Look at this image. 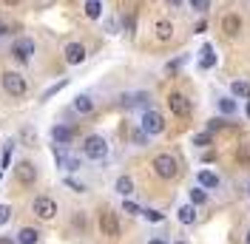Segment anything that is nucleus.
Returning a JSON list of instances; mask_svg holds the SVG:
<instances>
[{"label": "nucleus", "mask_w": 250, "mask_h": 244, "mask_svg": "<svg viewBox=\"0 0 250 244\" xmlns=\"http://www.w3.org/2000/svg\"><path fill=\"white\" fill-rule=\"evenodd\" d=\"M0 85H3V91L9 94V97H15V100H20V97L29 94V82H26V77L17 74V71H3Z\"/></svg>", "instance_id": "1"}, {"label": "nucleus", "mask_w": 250, "mask_h": 244, "mask_svg": "<svg viewBox=\"0 0 250 244\" xmlns=\"http://www.w3.org/2000/svg\"><path fill=\"white\" fill-rule=\"evenodd\" d=\"M151 165H154V173L159 179H176L179 176V162L173 153H156Z\"/></svg>", "instance_id": "2"}, {"label": "nucleus", "mask_w": 250, "mask_h": 244, "mask_svg": "<svg viewBox=\"0 0 250 244\" xmlns=\"http://www.w3.org/2000/svg\"><path fill=\"white\" fill-rule=\"evenodd\" d=\"M140 128L148 137H159V134L165 131V117H162L159 111H154V108H145L142 117H140Z\"/></svg>", "instance_id": "3"}, {"label": "nucleus", "mask_w": 250, "mask_h": 244, "mask_svg": "<svg viewBox=\"0 0 250 244\" xmlns=\"http://www.w3.org/2000/svg\"><path fill=\"white\" fill-rule=\"evenodd\" d=\"M83 156H85V159H94V162L105 159V156H108V142L100 137V134L85 137V142H83Z\"/></svg>", "instance_id": "4"}, {"label": "nucleus", "mask_w": 250, "mask_h": 244, "mask_svg": "<svg viewBox=\"0 0 250 244\" xmlns=\"http://www.w3.org/2000/svg\"><path fill=\"white\" fill-rule=\"evenodd\" d=\"M31 213L37 216V219H43V222H51L57 216V202L51 196H37L31 202Z\"/></svg>", "instance_id": "5"}, {"label": "nucleus", "mask_w": 250, "mask_h": 244, "mask_svg": "<svg viewBox=\"0 0 250 244\" xmlns=\"http://www.w3.org/2000/svg\"><path fill=\"white\" fill-rule=\"evenodd\" d=\"M15 179H17L20 184L31 187V184L37 182V165H34V162H29V159H17V165H15Z\"/></svg>", "instance_id": "6"}, {"label": "nucleus", "mask_w": 250, "mask_h": 244, "mask_svg": "<svg viewBox=\"0 0 250 244\" xmlns=\"http://www.w3.org/2000/svg\"><path fill=\"white\" fill-rule=\"evenodd\" d=\"M12 57L17 62H31V57H34V40L31 37H17L12 43Z\"/></svg>", "instance_id": "7"}, {"label": "nucleus", "mask_w": 250, "mask_h": 244, "mask_svg": "<svg viewBox=\"0 0 250 244\" xmlns=\"http://www.w3.org/2000/svg\"><path fill=\"white\" fill-rule=\"evenodd\" d=\"M100 230H103V236H108V239H117L120 236V219L114 210H103L100 213Z\"/></svg>", "instance_id": "8"}, {"label": "nucleus", "mask_w": 250, "mask_h": 244, "mask_svg": "<svg viewBox=\"0 0 250 244\" xmlns=\"http://www.w3.org/2000/svg\"><path fill=\"white\" fill-rule=\"evenodd\" d=\"M62 57L68 65H80V62H85V46L83 43H65L62 46Z\"/></svg>", "instance_id": "9"}, {"label": "nucleus", "mask_w": 250, "mask_h": 244, "mask_svg": "<svg viewBox=\"0 0 250 244\" xmlns=\"http://www.w3.org/2000/svg\"><path fill=\"white\" fill-rule=\"evenodd\" d=\"M168 108H171L176 117H182V120L190 114V102H188L185 94H171V97H168Z\"/></svg>", "instance_id": "10"}, {"label": "nucleus", "mask_w": 250, "mask_h": 244, "mask_svg": "<svg viewBox=\"0 0 250 244\" xmlns=\"http://www.w3.org/2000/svg\"><path fill=\"white\" fill-rule=\"evenodd\" d=\"M51 139H54V145H71L74 128H71V125H54V128H51Z\"/></svg>", "instance_id": "11"}, {"label": "nucleus", "mask_w": 250, "mask_h": 244, "mask_svg": "<svg viewBox=\"0 0 250 244\" xmlns=\"http://www.w3.org/2000/svg\"><path fill=\"white\" fill-rule=\"evenodd\" d=\"M17 142H20L23 148H37V145H40V139H37V131H34L31 125H23V128L17 131Z\"/></svg>", "instance_id": "12"}, {"label": "nucleus", "mask_w": 250, "mask_h": 244, "mask_svg": "<svg viewBox=\"0 0 250 244\" xmlns=\"http://www.w3.org/2000/svg\"><path fill=\"white\" fill-rule=\"evenodd\" d=\"M213 65H216V51H213L210 43H205V46L199 48V68L208 71V68H213Z\"/></svg>", "instance_id": "13"}, {"label": "nucleus", "mask_w": 250, "mask_h": 244, "mask_svg": "<svg viewBox=\"0 0 250 244\" xmlns=\"http://www.w3.org/2000/svg\"><path fill=\"white\" fill-rule=\"evenodd\" d=\"M15 242L17 244H40V230L20 227V230H17V236H15Z\"/></svg>", "instance_id": "14"}, {"label": "nucleus", "mask_w": 250, "mask_h": 244, "mask_svg": "<svg viewBox=\"0 0 250 244\" xmlns=\"http://www.w3.org/2000/svg\"><path fill=\"white\" fill-rule=\"evenodd\" d=\"M196 179H199V187H205V190H216L219 187V176L213 170H199Z\"/></svg>", "instance_id": "15"}, {"label": "nucleus", "mask_w": 250, "mask_h": 244, "mask_svg": "<svg viewBox=\"0 0 250 244\" xmlns=\"http://www.w3.org/2000/svg\"><path fill=\"white\" fill-rule=\"evenodd\" d=\"M154 34H156V40H162V43H168L173 37V23L171 20H159L154 26Z\"/></svg>", "instance_id": "16"}, {"label": "nucleus", "mask_w": 250, "mask_h": 244, "mask_svg": "<svg viewBox=\"0 0 250 244\" xmlns=\"http://www.w3.org/2000/svg\"><path fill=\"white\" fill-rule=\"evenodd\" d=\"M222 29H225V34H239L242 31V20H239V15H225L222 17Z\"/></svg>", "instance_id": "17"}, {"label": "nucleus", "mask_w": 250, "mask_h": 244, "mask_svg": "<svg viewBox=\"0 0 250 244\" xmlns=\"http://www.w3.org/2000/svg\"><path fill=\"white\" fill-rule=\"evenodd\" d=\"M176 219H179V224H193L196 222V204H182L176 210Z\"/></svg>", "instance_id": "18"}, {"label": "nucleus", "mask_w": 250, "mask_h": 244, "mask_svg": "<svg viewBox=\"0 0 250 244\" xmlns=\"http://www.w3.org/2000/svg\"><path fill=\"white\" fill-rule=\"evenodd\" d=\"M74 111H77V114H91L94 100L88 97V94H77V97H74Z\"/></svg>", "instance_id": "19"}, {"label": "nucleus", "mask_w": 250, "mask_h": 244, "mask_svg": "<svg viewBox=\"0 0 250 244\" xmlns=\"http://www.w3.org/2000/svg\"><path fill=\"white\" fill-rule=\"evenodd\" d=\"M114 190H117V193H120V196H131V193H134V179H131V176H120V179H117V182H114Z\"/></svg>", "instance_id": "20"}, {"label": "nucleus", "mask_w": 250, "mask_h": 244, "mask_svg": "<svg viewBox=\"0 0 250 244\" xmlns=\"http://www.w3.org/2000/svg\"><path fill=\"white\" fill-rule=\"evenodd\" d=\"M230 94L239 100H250V85L245 80H236V82H230Z\"/></svg>", "instance_id": "21"}, {"label": "nucleus", "mask_w": 250, "mask_h": 244, "mask_svg": "<svg viewBox=\"0 0 250 244\" xmlns=\"http://www.w3.org/2000/svg\"><path fill=\"white\" fill-rule=\"evenodd\" d=\"M85 17L88 20H100L103 17V3L100 0H85Z\"/></svg>", "instance_id": "22"}, {"label": "nucleus", "mask_w": 250, "mask_h": 244, "mask_svg": "<svg viewBox=\"0 0 250 244\" xmlns=\"http://www.w3.org/2000/svg\"><path fill=\"white\" fill-rule=\"evenodd\" d=\"M219 111H222L225 117H233L236 111H239V105H236V100H230V97H222V100H219Z\"/></svg>", "instance_id": "23"}, {"label": "nucleus", "mask_w": 250, "mask_h": 244, "mask_svg": "<svg viewBox=\"0 0 250 244\" xmlns=\"http://www.w3.org/2000/svg\"><path fill=\"white\" fill-rule=\"evenodd\" d=\"M190 204H196V207H199V204H208V190L199 187V184L190 187Z\"/></svg>", "instance_id": "24"}, {"label": "nucleus", "mask_w": 250, "mask_h": 244, "mask_svg": "<svg viewBox=\"0 0 250 244\" xmlns=\"http://www.w3.org/2000/svg\"><path fill=\"white\" fill-rule=\"evenodd\" d=\"M210 142H213V134H210V131H202V134L193 137V145H196V148H208Z\"/></svg>", "instance_id": "25"}, {"label": "nucleus", "mask_w": 250, "mask_h": 244, "mask_svg": "<svg viewBox=\"0 0 250 244\" xmlns=\"http://www.w3.org/2000/svg\"><path fill=\"white\" fill-rule=\"evenodd\" d=\"M17 31V26L12 23V20H6V17H0V37H12Z\"/></svg>", "instance_id": "26"}, {"label": "nucleus", "mask_w": 250, "mask_h": 244, "mask_svg": "<svg viewBox=\"0 0 250 244\" xmlns=\"http://www.w3.org/2000/svg\"><path fill=\"white\" fill-rule=\"evenodd\" d=\"M12 148H15V142H12V139H6V145H3V159H0V165H3V168H9V162H12Z\"/></svg>", "instance_id": "27"}, {"label": "nucleus", "mask_w": 250, "mask_h": 244, "mask_svg": "<svg viewBox=\"0 0 250 244\" xmlns=\"http://www.w3.org/2000/svg\"><path fill=\"white\" fill-rule=\"evenodd\" d=\"M65 187H71L74 193H85V190H88V187L80 182V179H74V176H65Z\"/></svg>", "instance_id": "28"}, {"label": "nucleus", "mask_w": 250, "mask_h": 244, "mask_svg": "<svg viewBox=\"0 0 250 244\" xmlns=\"http://www.w3.org/2000/svg\"><path fill=\"white\" fill-rule=\"evenodd\" d=\"M142 216L151 222V224H159L162 219H165V213H159V210H154V207H148V210H142Z\"/></svg>", "instance_id": "29"}, {"label": "nucleus", "mask_w": 250, "mask_h": 244, "mask_svg": "<svg viewBox=\"0 0 250 244\" xmlns=\"http://www.w3.org/2000/svg\"><path fill=\"white\" fill-rule=\"evenodd\" d=\"M188 3H190V9L199 12V15H205V12L210 9V0H188Z\"/></svg>", "instance_id": "30"}, {"label": "nucleus", "mask_w": 250, "mask_h": 244, "mask_svg": "<svg viewBox=\"0 0 250 244\" xmlns=\"http://www.w3.org/2000/svg\"><path fill=\"white\" fill-rule=\"evenodd\" d=\"M185 62H188V57L182 54V57H176V60H171V62H168V65H165V71H168V74H173V71H179V68H182Z\"/></svg>", "instance_id": "31"}, {"label": "nucleus", "mask_w": 250, "mask_h": 244, "mask_svg": "<svg viewBox=\"0 0 250 244\" xmlns=\"http://www.w3.org/2000/svg\"><path fill=\"white\" fill-rule=\"evenodd\" d=\"M123 210H125L128 216H140V213H142L140 204H137V202H131V199H125V202H123Z\"/></svg>", "instance_id": "32"}, {"label": "nucleus", "mask_w": 250, "mask_h": 244, "mask_svg": "<svg viewBox=\"0 0 250 244\" xmlns=\"http://www.w3.org/2000/svg\"><path fill=\"white\" fill-rule=\"evenodd\" d=\"M65 85H68V80H60V82H54V85H51V88H48V91L43 94V100H51V97H54L57 91H62Z\"/></svg>", "instance_id": "33"}, {"label": "nucleus", "mask_w": 250, "mask_h": 244, "mask_svg": "<svg viewBox=\"0 0 250 244\" xmlns=\"http://www.w3.org/2000/svg\"><path fill=\"white\" fill-rule=\"evenodd\" d=\"M134 142H137L140 148H145V145H148V134H145L142 128H137V131H134Z\"/></svg>", "instance_id": "34"}, {"label": "nucleus", "mask_w": 250, "mask_h": 244, "mask_svg": "<svg viewBox=\"0 0 250 244\" xmlns=\"http://www.w3.org/2000/svg\"><path fill=\"white\" fill-rule=\"evenodd\" d=\"M239 162L250 168V148H248V145H242V148H239Z\"/></svg>", "instance_id": "35"}, {"label": "nucleus", "mask_w": 250, "mask_h": 244, "mask_svg": "<svg viewBox=\"0 0 250 244\" xmlns=\"http://www.w3.org/2000/svg\"><path fill=\"white\" fill-rule=\"evenodd\" d=\"M9 216H12V207H9V204H0V224H6Z\"/></svg>", "instance_id": "36"}, {"label": "nucleus", "mask_w": 250, "mask_h": 244, "mask_svg": "<svg viewBox=\"0 0 250 244\" xmlns=\"http://www.w3.org/2000/svg\"><path fill=\"white\" fill-rule=\"evenodd\" d=\"M219 128H225V120H219V117H216V120L208 122V131H210V134H213V131H219Z\"/></svg>", "instance_id": "37"}, {"label": "nucleus", "mask_w": 250, "mask_h": 244, "mask_svg": "<svg viewBox=\"0 0 250 244\" xmlns=\"http://www.w3.org/2000/svg\"><path fill=\"white\" fill-rule=\"evenodd\" d=\"M193 31H196V34H205V31H208V23H205V20H199V23H196V29H193Z\"/></svg>", "instance_id": "38"}, {"label": "nucleus", "mask_w": 250, "mask_h": 244, "mask_svg": "<svg viewBox=\"0 0 250 244\" xmlns=\"http://www.w3.org/2000/svg\"><path fill=\"white\" fill-rule=\"evenodd\" d=\"M165 3H168V6H171V9H179V6H182V3H185V0H165Z\"/></svg>", "instance_id": "39"}, {"label": "nucleus", "mask_w": 250, "mask_h": 244, "mask_svg": "<svg viewBox=\"0 0 250 244\" xmlns=\"http://www.w3.org/2000/svg\"><path fill=\"white\" fill-rule=\"evenodd\" d=\"M0 244H17L15 239H9V236H0Z\"/></svg>", "instance_id": "40"}, {"label": "nucleus", "mask_w": 250, "mask_h": 244, "mask_svg": "<svg viewBox=\"0 0 250 244\" xmlns=\"http://www.w3.org/2000/svg\"><path fill=\"white\" fill-rule=\"evenodd\" d=\"M148 244H165V239H151Z\"/></svg>", "instance_id": "41"}, {"label": "nucleus", "mask_w": 250, "mask_h": 244, "mask_svg": "<svg viewBox=\"0 0 250 244\" xmlns=\"http://www.w3.org/2000/svg\"><path fill=\"white\" fill-rule=\"evenodd\" d=\"M3 3H6V6H17V3H20V0H3Z\"/></svg>", "instance_id": "42"}, {"label": "nucleus", "mask_w": 250, "mask_h": 244, "mask_svg": "<svg viewBox=\"0 0 250 244\" xmlns=\"http://www.w3.org/2000/svg\"><path fill=\"white\" fill-rule=\"evenodd\" d=\"M245 114H248V120H250V100H248V105H245Z\"/></svg>", "instance_id": "43"}, {"label": "nucleus", "mask_w": 250, "mask_h": 244, "mask_svg": "<svg viewBox=\"0 0 250 244\" xmlns=\"http://www.w3.org/2000/svg\"><path fill=\"white\" fill-rule=\"evenodd\" d=\"M245 242H248V244H250V230H248V239H245Z\"/></svg>", "instance_id": "44"}, {"label": "nucleus", "mask_w": 250, "mask_h": 244, "mask_svg": "<svg viewBox=\"0 0 250 244\" xmlns=\"http://www.w3.org/2000/svg\"><path fill=\"white\" fill-rule=\"evenodd\" d=\"M248 196H250V184H248Z\"/></svg>", "instance_id": "45"}, {"label": "nucleus", "mask_w": 250, "mask_h": 244, "mask_svg": "<svg viewBox=\"0 0 250 244\" xmlns=\"http://www.w3.org/2000/svg\"><path fill=\"white\" fill-rule=\"evenodd\" d=\"M176 244H185V242H176Z\"/></svg>", "instance_id": "46"}]
</instances>
